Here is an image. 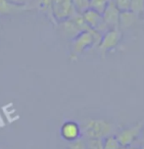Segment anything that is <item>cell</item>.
Returning <instances> with one entry per match:
<instances>
[{"mask_svg": "<svg viewBox=\"0 0 144 149\" xmlns=\"http://www.w3.org/2000/svg\"><path fill=\"white\" fill-rule=\"evenodd\" d=\"M89 6L97 13H104L107 7V0H91L89 2Z\"/></svg>", "mask_w": 144, "mask_h": 149, "instance_id": "cell-11", "label": "cell"}, {"mask_svg": "<svg viewBox=\"0 0 144 149\" xmlns=\"http://www.w3.org/2000/svg\"><path fill=\"white\" fill-rule=\"evenodd\" d=\"M120 40V33L117 31H111L106 33V36L103 37L100 44V50L102 52H105L107 50L113 48L118 44Z\"/></svg>", "mask_w": 144, "mask_h": 149, "instance_id": "cell-7", "label": "cell"}, {"mask_svg": "<svg viewBox=\"0 0 144 149\" xmlns=\"http://www.w3.org/2000/svg\"><path fill=\"white\" fill-rule=\"evenodd\" d=\"M143 141H144V130H143Z\"/></svg>", "mask_w": 144, "mask_h": 149, "instance_id": "cell-18", "label": "cell"}, {"mask_svg": "<svg viewBox=\"0 0 144 149\" xmlns=\"http://www.w3.org/2000/svg\"><path fill=\"white\" fill-rule=\"evenodd\" d=\"M117 5L120 9L127 10L130 6V0H117Z\"/></svg>", "mask_w": 144, "mask_h": 149, "instance_id": "cell-17", "label": "cell"}, {"mask_svg": "<svg viewBox=\"0 0 144 149\" xmlns=\"http://www.w3.org/2000/svg\"><path fill=\"white\" fill-rule=\"evenodd\" d=\"M89 0H72L73 6L79 12H85L89 7Z\"/></svg>", "mask_w": 144, "mask_h": 149, "instance_id": "cell-13", "label": "cell"}, {"mask_svg": "<svg viewBox=\"0 0 144 149\" xmlns=\"http://www.w3.org/2000/svg\"><path fill=\"white\" fill-rule=\"evenodd\" d=\"M129 9L132 13H139L144 9V0H130Z\"/></svg>", "mask_w": 144, "mask_h": 149, "instance_id": "cell-14", "label": "cell"}, {"mask_svg": "<svg viewBox=\"0 0 144 149\" xmlns=\"http://www.w3.org/2000/svg\"><path fill=\"white\" fill-rule=\"evenodd\" d=\"M52 7L55 17L58 20H65L73 14L72 0H54Z\"/></svg>", "mask_w": 144, "mask_h": 149, "instance_id": "cell-4", "label": "cell"}, {"mask_svg": "<svg viewBox=\"0 0 144 149\" xmlns=\"http://www.w3.org/2000/svg\"><path fill=\"white\" fill-rule=\"evenodd\" d=\"M86 149H103L102 139H86Z\"/></svg>", "mask_w": 144, "mask_h": 149, "instance_id": "cell-16", "label": "cell"}, {"mask_svg": "<svg viewBox=\"0 0 144 149\" xmlns=\"http://www.w3.org/2000/svg\"><path fill=\"white\" fill-rule=\"evenodd\" d=\"M99 36L100 34L92 29L79 33L74 39L73 53L74 55H79L83 52L87 47H89L93 43V41H100Z\"/></svg>", "mask_w": 144, "mask_h": 149, "instance_id": "cell-2", "label": "cell"}, {"mask_svg": "<svg viewBox=\"0 0 144 149\" xmlns=\"http://www.w3.org/2000/svg\"><path fill=\"white\" fill-rule=\"evenodd\" d=\"M20 8L17 5L10 3L8 0H0V13L1 14H8V13L15 12Z\"/></svg>", "mask_w": 144, "mask_h": 149, "instance_id": "cell-10", "label": "cell"}, {"mask_svg": "<svg viewBox=\"0 0 144 149\" xmlns=\"http://www.w3.org/2000/svg\"><path fill=\"white\" fill-rule=\"evenodd\" d=\"M119 20L121 21L122 25L124 26H129L134 22V15L131 12L129 11H125L120 15Z\"/></svg>", "mask_w": 144, "mask_h": 149, "instance_id": "cell-12", "label": "cell"}, {"mask_svg": "<svg viewBox=\"0 0 144 149\" xmlns=\"http://www.w3.org/2000/svg\"><path fill=\"white\" fill-rule=\"evenodd\" d=\"M83 19L85 23L88 26H91L92 30H99L103 28V25H105L103 21V18L101 17L99 13H97L94 10H86L83 13Z\"/></svg>", "mask_w": 144, "mask_h": 149, "instance_id": "cell-6", "label": "cell"}, {"mask_svg": "<svg viewBox=\"0 0 144 149\" xmlns=\"http://www.w3.org/2000/svg\"><path fill=\"white\" fill-rule=\"evenodd\" d=\"M81 130L86 139H103L111 134L112 126L104 120L90 119L85 122Z\"/></svg>", "mask_w": 144, "mask_h": 149, "instance_id": "cell-1", "label": "cell"}, {"mask_svg": "<svg viewBox=\"0 0 144 149\" xmlns=\"http://www.w3.org/2000/svg\"><path fill=\"white\" fill-rule=\"evenodd\" d=\"M81 127L77 122L67 121L61 126L60 134L63 139L67 140L68 142H71L79 138L81 134Z\"/></svg>", "mask_w": 144, "mask_h": 149, "instance_id": "cell-3", "label": "cell"}, {"mask_svg": "<svg viewBox=\"0 0 144 149\" xmlns=\"http://www.w3.org/2000/svg\"><path fill=\"white\" fill-rule=\"evenodd\" d=\"M103 149H122V146L116 137L109 135L103 140Z\"/></svg>", "mask_w": 144, "mask_h": 149, "instance_id": "cell-9", "label": "cell"}, {"mask_svg": "<svg viewBox=\"0 0 144 149\" xmlns=\"http://www.w3.org/2000/svg\"><path fill=\"white\" fill-rule=\"evenodd\" d=\"M120 13L113 2H109L104 11V23L109 25H117L119 22Z\"/></svg>", "mask_w": 144, "mask_h": 149, "instance_id": "cell-8", "label": "cell"}, {"mask_svg": "<svg viewBox=\"0 0 144 149\" xmlns=\"http://www.w3.org/2000/svg\"><path fill=\"white\" fill-rule=\"evenodd\" d=\"M141 130V125H137L130 129H127L125 130H122L120 134L117 135L116 138L120 143L122 147H126V146L130 145L131 143L136 139L137 135L139 134V132Z\"/></svg>", "mask_w": 144, "mask_h": 149, "instance_id": "cell-5", "label": "cell"}, {"mask_svg": "<svg viewBox=\"0 0 144 149\" xmlns=\"http://www.w3.org/2000/svg\"><path fill=\"white\" fill-rule=\"evenodd\" d=\"M68 149H86V143L82 138H78L74 141L69 142Z\"/></svg>", "mask_w": 144, "mask_h": 149, "instance_id": "cell-15", "label": "cell"}]
</instances>
